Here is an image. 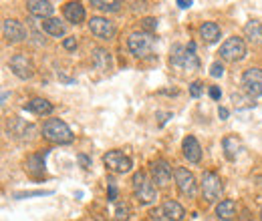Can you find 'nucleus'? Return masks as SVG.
Here are the masks:
<instances>
[{
  "label": "nucleus",
  "mask_w": 262,
  "mask_h": 221,
  "mask_svg": "<svg viewBox=\"0 0 262 221\" xmlns=\"http://www.w3.org/2000/svg\"><path fill=\"white\" fill-rule=\"evenodd\" d=\"M260 221H262V209H260Z\"/></svg>",
  "instance_id": "nucleus-39"
},
{
  "label": "nucleus",
  "mask_w": 262,
  "mask_h": 221,
  "mask_svg": "<svg viewBox=\"0 0 262 221\" xmlns=\"http://www.w3.org/2000/svg\"><path fill=\"white\" fill-rule=\"evenodd\" d=\"M149 219L151 221H167V217L164 215V211H162V209H154V211L149 213Z\"/></svg>",
  "instance_id": "nucleus-32"
},
{
  "label": "nucleus",
  "mask_w": 262,
  "mask_h": 221,
  "mask_svg": "<svg viewBox=\"0 0 262 221\" xmlns=\"http://www.w3.org/2000/svg\"><path fill=\"white\" fill-rule=\"evenodd\" d=\"M63 12H65L67 20L73 22V24H79V22L85 20V6L79 4V2H67Z\"/></svg>",
  "instance_id": "nucleus-16"
},
{
  "label": "nucleus",
  "mask_w": 262,
  "mask_h": 221,
  "mask_svg": "<svg viewBox=\"0 0 262 221\" xmlns=\"http://www.w3.org/2000/svg\"><path fill=\"white\" fill-rule=\"evenodd\" d=\"M154 36L149 32H131L129 38H127V48L133 57L137 59H145L147 55H151V48H154Z\"/></svg>",
  "instance_id": "nucleus-4"
},
{
  "label": "nucleus",
  "mask_w": 262,
  "mask_h": 221,
  "mask_svg": "<svg viewBox=\"0 0 262 221\" xmlns=\"http://www.w3.org/2000/svg\"><path fill=\"white\" fill-rule=\"evenodd\" d=\"M93 64L97 66L99 70H103V72H107V70H111V66H113V61H111V55H109V51H105V48H95L93 51Z\"/></svg>",
  "instance_id": "nucleus-20"
},
{
  "label": "nucleus",
  "mask_w": 262,
  "mask_h": 221,
  "mask_svg": "<svg viewBox=\"0 0 262 221\" xmlns=\"http://www.w3.org/2000/svg\"><path fill=\"white\" fill-rule=\"evenodd\" d=\"M236 203L232 201V199H224V201H220L218 205H216V215H218V219L222 221H232L236 217Z\"/></svg>",
  "instance_id": "nucleus-19"
},
{
  "label": "nucleus",
  "mask_w": 262,
  "mask_h": 221,
  "mask_svg": "<svg viewBox=\"0 0 262 221\" xmlns=\"http://www.w3.org/2000/svg\"><path fill=\"white\" fill-rule=\"evenodd\" d=\"M53 191H18V193H14V199H29V197H42V195H51Z\"/></svg>",
  "instance_id": "nucleus-27"
},
{
  "label": "nucleus",
  "mask_w": 262,
  "mask_h": 221,
  "mask_svg": "<svg viewBox=\"0 0 262 221\" xmlns=\"http://www.w3.org/2000/svg\"><path fill=\"white\" fill-rule=\"evenodd\" d=\"M27 171L31 175H42L45 173V161H42V155H33V157L27 159Z\"/></svg>",
  "instance_id": "nucleus-24"
},
{
  "label": "nucleus",
  "mask_w": 262,
  "mask_h": 221,
  "mask_svg": "<svg viewBox=\"0 0 262 221\" xmlns=\"http://www.w3.org/2000/svg\"><path fill=\"white\" fill-rule=\"evenodd\" d=\"M244 32H246V36H248L250 40L262 42V24L258 20H250V22L244 27Z\"/></svg>",
  "instance_id": "nucleus-26"
},
{
  "label": "nucleus",
  "mask_w": 262,
  "mask_h": 221,
  "mask_svg": "<svg viewBox=\"0 0 262 221\" xmlns=\"http://www.w3.org/2000/svg\"><path fill=\"white\" fill-rule=\"evenodd\" d=\"M220 57L228 63H238L246 57V42L242 36H230L220 46Z\"/></svg>",
  "instance_id": "nucleus-5"
},
{
  "label": "nucleus",
  "mask_w": 262,
  "mask_h": 221,
  "mask_svg": "<svg viewBox=\"0 0 262 221\" xmlns=\"http://www.w3.org/2000/svg\"><path fill=\"white\" fill-rule=\"evenodd\" d=\"M103 165L109 171H113V173H127V171H131V167H133L131 159L123 151H117V149L103 155Z\"/></svg>",
  "instance_id": "nucleus-8"
},
{
  "label": "nucleus",
  "mask_w": 262,
  "mask_h": 221,
  "mask_svg": "<svg viewBox=\"0 0 262 221\" xmlns=\"http://www.w3.org/2000/svg\"><path fill=\"white\" fill-rule=\"evenodd\" d=\"M27 8H29V12L33 16H38L42 20L53 18V12H55L53 2H49V0H29L27 2Z\"/></svg>",
  "instance_id": "nucleus-14"
},
{
  "label": "nucleus",
  "mask_w": 262,
  "mask_h": 221,
  "mask_svg": "<svg viewBox=\"0 0 262 221\" xmlns=\"http://www.w3.org/2000/svg\"><path fill=\"white\" fill-rule=\"evenodd\" d=\"M182 151H184V157L188 159L190 163H200L202 161V147H200V143H198V139L194 135H188L182 141Z\"/></svg>",
  "instance_id": "nucleus-15"
},
{
  "label": "nucleus",
  "mask_w": 262,
  "mask_h": 221,
  "mask_svg": "<svg viewBox=\"0 0 262 221\" xmlns=\"http://www.w3.org/2000/svg\"><path fill=\"white\" fill-rule=\"evenodd\" d=\"M242 89L246 91V95L256 99L262 95V68H248L242 75Z\"/></svg>",
  "instance_id": "nucleus-9"
},
{
  "label": "nucleus",
  "mask_w": 262,
  "mask_h": 221,
  "mask_svg": "<svg viewBox=\"0 0 262 221\" xmlns=\"http://www.w3.org/2000/svg\"><path fill=\"white\" fill-rule=\"evenodd\" d=\"M2 34L8 42H20V40L27 38V29L16 18H6L2 22Z\"/></svg>",
  "instance_id": "nucleus-12"
},
{
  "label": "nucleus",
  "mask_w": 262,
  "mask_h": 221,
  "mask_svg": "<svg viewBox=\"0 0 262 221\" xmlns=\"http://www.w3.org/2000/svg\"><path fill=\"white\" fill-rule=\"evenodd\" d=\"M202 91H204V87H202V83H192V85H190V95L194 96V99H198V96L202 95Z\"/></svg>",
  "instance_id": "nucleus-31"
},
{
  "label": "nucleus",
  "mask_w": 262,
  "mask_h": 221,
  "mask_svg": "<svg viewBox=\"0 0 262 221\" xmlns=\"http://www.w3.org/2000/svg\"><path fill=\"white\" fill-rule=\"evenodd\" d=\"M158 29V18H151V16H147V18H143V32H151Z\"/></svg>",
  "instance_id": "nucleus-29"
},
{
  "label": "nucleus",
  "mask_w": 262,
  "mask_h": 221,
  "mask_svg": "<svg viewBox=\"0 0 262 221\" xmlns=\"http://www.w3.org/2000/svg\"><path fill=\"white\" fill-rule=\"evenodd\" d=\"M210 75L214 77V79H218V77H222L224 75V66L220 63H214L212 66H210Z\"/></svg>",
  "instance_id": "nucleus-30"
},
{
  "label": "nucleus",
  "mask_w": 262,
  "mask_h": 221,
  "mask_svg": "<svg viewBox=\"0 0 262 221\" xmlns=\"http://www.w3.org/2000/svg\"><path fill=\"white\" fill-rule=\"evenodd\" d=\"M27 109L34 113V115H51L53 113V105L47 101V99H33L29 105H27Z\"/></svg>",
  "instance_id": "nucleus-22"
},
{
  "label": "nucleus",
  "mask_w": 262,
  "mask_h": 221,
  "mask_svg": "<svg viewBox=\"0 0 262 221\" xmlns=\"http://www.w3.org/2000/svg\"><path fill=\"white\" fill-rule=\"evenodd\" d=\"M202 195L208 203H214L222 195V179L214 171H206L202 175Z\"/></svg>",
  "instance_id": "nucleus-6"
},
{
  "label": "nucleus",
  "mask_w": 262,
  "mask_h": 221,
  "mask_svg": "<svg viewBox=\"0 0 262 221\" xmlns=\"http://www.w3.org/2000/svg\"><path fill=\"white\" fill-rule=\"evenodd\" d=\"M151 175H154V183L158 187H167L171 183V167L164 159H158L151 163Z\"/></svg>",
  "instance_id": "nucleus-13"
},
{
  "label": "nucleus",
  "mask_w": 262,
  "mask_h": 221,
  "mask_svg": "<svg viewBox=\"0 0 262 221\" xmlns=\"http://www.w3.org/2000/svg\"><path fill=\"white\" fill-rule=\"evenodd\" d=\"M10 70L23 81H29L34 77V64L27 55H14L10 59Z\"/></svg>",
  "instance_id": "nucleus-10"
},
{
  "label": "nucleus",
  "mask_w": 262,
  "mask_h": 221,
  "mask_svg": "<svg viewBox=\"0 0 262 221\" xmlns=\"http://www.w3.org/2000/svg\"><path fill=\"white\" fill-rule=\"evenodd\" d=\"M133 195L137 197V201L141 205H149V203H154L158 199V189H156L154 181L143 171L133 175Z\"/></svg>",
  "instance_id": "nucleus-2"
},
{
  "label": "nucleus",
  "mask_w": 262,
  "mask_h": 221,
  "mask_svg": "<svg viewBox=\"0 0 262 221\" xmlns=\"http://www.w3.org/2000/svg\"><path fill=\"white\" fill-rule=\"evenodd\" d=\"M222 145H224V151H226V157H228V159H236V157H238V153H240V149H242L240 141H238L234 135L224 137Z\"/></svg>",
  "instance_id": "nucleus-23"
},
{
  "label": "nucleus",
  "mask_w": 262,
  "mask_h": 221,
  "mask_svg": "<svg viewBox=\"0 0 262 221\" xmlns=\"http://www.w3.org/2000/svg\"><path fill=\"white\" fill-rule=\"evenodd\" d=\"M178 6H180V8H190L192 2H190V0H188V2H186V0H178Z\"/></svg>",
  "instance_id": "nucleus-38"
},
{
  "label": "nucleus",
  "mask_w": 262,
  "mask_h": 221,
  "mask_svg": "<svg viewBox=\"0 0 262 221\" xmlns=\"http://www.w3.org/2000/svg\"><path fill=\"white\" fill-rule=\"evenodd\" d=\"M173 177H176V185H178V189H180L182 195L196 197L198 185H196V177H194L192 171H188L186 167H176L173 169Z\"/></svg>",
  "instance_id": "nucleus-7"
},
{
  "label": "nucleus",
  "mask_w": 262,
  "mask_h": 221,
  "mask_svg": "<svg viewBox=\"0 0 262 221\" xmlns=\"http://www.w3.org/2000/svg\"><path fill=\"white\" fill-rule=\"evenodd\" d=\"M220 95H222V93H220V89H218V87H210V96H212L214 101H218Z\"/></svg>",
  "instance_id": "nucleus-36"
},
{
  "label": "nucleus",
  "mask_w": 262,
  "mask_h": 221,
  "mask_svg": "<svg viewBox=\"0 0 262 221\" xmlns=\"http://www.w3.org/2000/svg\"><path fill=\"white\" fill-rule=\"evenodd\" d=\"M115 215H117V221H127L129 219V205L127 203H117Z\"/></svg>",
  "instance_id": "nucleus-28"
},
{
  "label": "nucleus",
  "mask_w": 262,
  "mask_h": 221,
  "mask_svg": "<svg viewBox=\"0 0 262 221\" xmlns=\"http://www.w3.org/2000/svg\"><path fill=\"white\" fill-rule=\"evenodd\" d=\"M79 163H81L85 169H89V167H91V159L85 157V155H79Z\"/></svg>",
  "instance_id": "nucleus-37"
},
{
  "label": "nucleus",
  "mask_w": 262,
  "mask_h": 221,
  "mask_svg": "<svg viewBox=\"0 0 262 221\" xmlns=\"http://www.w3.org/2000/svg\"><path fill=\"white\" fill-rule=\"evenodd\" d=\"M228 109H226V107H220V109H218V117H220V119H222V121H226V119H228Z\"/></svg>",
  "instance_id": "nucleus-35"
},
{
  "label": "nucleus",
  "mask_w": 262,
  "mask_h": 221,
  "mask_svg": "<svg viewBox=\"0 0 262 221\" xmlns=\"http://www.w3.org/2000/svg\"><path fill=\"white\" fill-rule=\"evenodd\" d=\"M169 64L176 70H188L194 72L200 68V59L196 57V53H190L188 48H184L182 44H173L171 53H169Z\"/></svg>",
  "instance_id": "nucleus-1"
},
{
  "label": "nucleus",
  "mask_w": 262,
  "mask_h": 221,
  "mask_svg": "<svg viewBox=\"0 0 262 221\" xmlns=\"http://www.w3.org/2000/svg\"><path fill=\"white\" fill-rule=\"evenodd\" d=\"M40 29L47 32V34H51V36H63L67 31L65 24L59 18H47V20H42L40 22Z\"/></svg>",
  "instance_id": "nucleus-21"
},
{
  "label": "nucleus",
  "mask_w": 262,
  "mask_h": 221,
  "mask_svg": "<svg viewBox=\"0 0 262 221\" xmlns=\"http://www.w3.org/2000/svg\"><path fill=\"white\" fill-rule=\"evenodd\" d=\"M91 6H95L103 12H117L123 6V2H119V0H93Z\"/></svg>",
  "instance_id": "nucleus-25"
},
{
  "label": "nucleus",
  "mask_w": 262,
  "mask_h": 221,
  "mask_svg": "<svg viewBox=\"0 0 262 221\" xmlns=\"http://www.w3.org/2000/svg\"><path fill=\"white\" fill-rule=\"evenodd\" d=\"M200 36H202V40L206 44H216L220 40V36H222V31H220V27L216 22H204L200 27Z\"/></svg>",
  "instance_id": "nucleus-17"
},
{
  "label": "nucleus",
  "mask_w": 262,
  "mask_h": 221,
  "mask_svg": "<svg viewBox=\"0 0 262 221\" xmlns=\"http://www.w3.org/2000/svg\"><path fill=\"white\" fill-rule=\"evenodd\" d=\"M42 137L51 143H57V145H67L73 141L71 129L61 119H47L42 125Z\"/></svg>",
  "instance_id": "nucleus-3"
},
{
  "label": "nucleus",
  "mask_w": 262,
  "mask_h": 221,
  "mask_svg": "<svg viewBox=\"0 0 262 221\" xmlns=\"http://www.w3.org/2000/svg\"><path fill=\"white\" fill-rule=\"evenodd\" d=\"M63 46H65L67 51H75V48H77V38H75V36H69V38H65Z\"/></svg>",
  "instance_id": "nucleus-33"
},
{
  "label": "nucleus",
  "mask_w": 262,
  "mask_h": 221,
  "mask_svg": "<svg viewBox=\"0 0 262 221\" xmlns=\"http://www.w3.org/2000/svg\"><path fill=\"white\" fill-rule=\"evenodd\" d=\"M115 197H117V187L109 183V201H115Z\"/></svg>",
  "instance_id": "nucleus-34"
},
{
  "label": "nucleus",
  "mask_w": 262,
  "mask_h": 221,
  "mask_svg": "<svg viewBox=\"0 0 262 221\" xmlns=\"http://www.w3.org/2000/svg\"><path fill=\"white\" fill-rule=\"evenodd\" d=\"M162 211H164V215L167 217V221H182L186 217V209L178 201H171V199H167L164 205H162Z\"/></svg>",
  "instance_id": "nucleus-18"
},
{
  "label": "nucleus",
  "mask_w": 262,
  "mask_h": 221,
  "mask_svg": "<svg viewBox=\"0 0 262 221\" xmlns=\"http://www.w3.org/2000/svg\"><path fill=\"white\" fill-rule=\"evenodd\" d=\"M89 29L91 32L97 36V38H103V40H109V38H113L115 36V24L109 20V18H103V16H91V20H89Z\"/></svg>",
  "instance_id": "nucleus-11"
}]
</instances>
